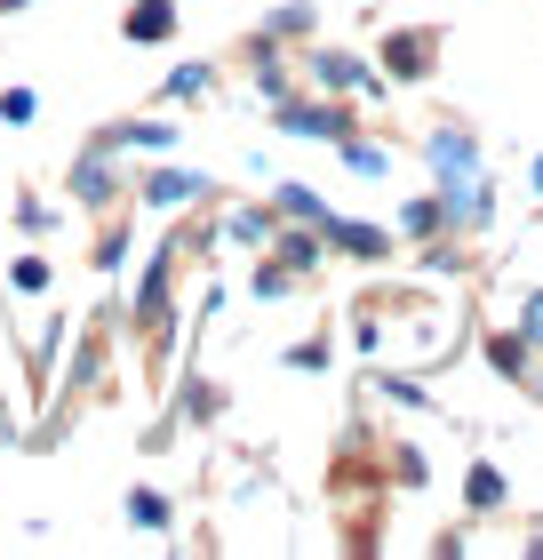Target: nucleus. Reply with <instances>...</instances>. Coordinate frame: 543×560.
I'll return each instance as SVG.
<instances>
[{
    "label": "nucleus",
    "instance_id": "obj_6",
    "mask_svg": "<svg viewBox=\"0 0 543 560\" xmlns=\"http://www.w3.org/2000/svg\"><path fill=\"white\" fill-rule=\"evenodd\" d=\"M344 161H352L359 176H383V152H376V144H352V152H344Z\"/></svg>",
    "mask_w": 543,
    "mask_h": 560
},
{
    "label": "nucleus",
    "instance_id": "obj_3",
    "mask_svg": "<svg viewBox=\"0 0 543 560\" xmlns=\"http://www.w3.org/2000/svg\"><path fill=\"white\" fill-rule=\"evenodd\" d=\"M168 24H176V9H168V0H137V16H128V40H161Z\"/></svg>",
    "mask_w": 543,
    "mask_h": 560
},
{
    "label": "nucleus",
    "instance_id": "obj_2",
    "mask_svg": "<svg viewBox=\"0 0 543 560\" xmlns=\"http://www.w3.org/2000/svg\"><path fill=\"white\" fill-rule=\"evenodd\" d=\"M400 233H408V241L448 233V200H439V192H432V200H408V209H400Z\"/></svg>",
    "mask_w": 543,
    "mask_h": 560
},
{
    "label": "nucleus",
    "instance_id": "obj_5",
    "mask_svg": "<svg viewBox=\"0 0 543 560\" xmlns=\"http://www.w3.org/2000/svg\"><path fill=\"white\" fill-rule=\"evenodd\" d=\"M520 337H528V345H535V352H543V289H535V296H528V304H520Z\"/></svg>",
    "mask_w": 543,
    "mask_h": 560
},
{
    "label": "nucleus",
    "instance_id": "obj_1",
    "mask_svg": "<svg viewBox=\"0 0 543 560\" xmlns=\"http://www.w3.org/2000/svg\"><path fill=\"white\" fill-rule=\"evenodd\" d=\"M383 65H392L400 81H424V72H432V40L424 33H400L392 48H383Z\"/></svg>",
    "mask_w": 543,
    "mask_h": 560
},
{
    "label": "nucleus",
    "instance_id": "obj_4",
    "mask_svg": "<svg viewBox=\"0 0 543 560\" xmlns=\"http://www.w3.org/2000/svg\"><path fill=\"white\" fill-rule=\"evenodd\" d=\"M463 497H472V513H496V504H504V472H496V465H472Z\"/></svg>",
    "mask_w": 543,
    "mask_h": 560
},
{
    "label": "nucleus",
    "instance_id": "obj_7",
    "mask_svg": "<svg viewBox=\"0 0 543 560\" xmlns=\"http://www.w3.org/2000/svg\"><path fill=\"white\" fill-rule=\"evenodd\" d=\"M535 192H543V152H535Z\"/></svg>",
    "mask_w": 543,
    "mask_h": 560
}]
</instances>
